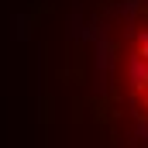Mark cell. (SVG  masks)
<instances>
[{"label":"cell","mask_w":148,"mask_h":148,"mask_svg":"<svg viewBox=\"0 0 148 148\" xmlns=\"http://www.w3.org/2000/svg\"><path fill=\"white\" fill-rule=\"evenodd\" d=\"M114 86L124 110L148 138V0L131 14L114 55Z\"/></svg>","instance_id":"6da1fadb"}]
</instances>
